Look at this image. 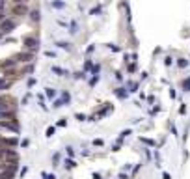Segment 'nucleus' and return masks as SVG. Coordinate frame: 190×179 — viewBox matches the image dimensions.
Masks as SVG:
<instances>
[{
    "label": "nucleus",
    "instance_id": "nucleus-26",
    "mask_svg": "<svg viewBox=\"0 0 190 179\" xmlns=\"http://www.w3.org/2000/svg\"><path fill=\"white\" fill-rule=\"evenodd\" d=\"M129 134H131V131H129V129H127V131H121V134H119V140H118V142H121V140H123L125 136H129Z\"/></svg>",
    "mask_w": 190,
    "mask_h": 179
},
{
    "label": "nucleus",
    "instance_id": "nucleus-11",
    "mask_svg": "<svg viewBox=\"0 0 190 179\" xmlns=\"http://www.w3.org/2000/svg\"><path fill=\"white\" fill-rule=\"evenodd\" d=\"M50 7H54V9H63V7H65V2L54 0V2H50Z\"/></svg>",
    "mask_w": 190,
    "mask_h": 179
},
{
    "label": "nucleus",
    "instance_id": "nucleus-35",
    "mask_svg": "<svg viewBox=\"0 0 190 179\" xmlns=\"http://www.w3.org/2000/svg\"><path fill=\"white\" fill-rule=\"evenodd\" d=\"M75 78H86V75H84V73H80V71H78V73H75Z\"/></svg>",
    "mask_w": 190,
    "mask_h": 179
},
{
    "label": "nucleus",
    "instance_id": "nucleus-41",
    "mask_svg": "<svg viewBox=\"0 0 190 179\" xmlns=\"http://www.w3.org/2000/svg\"><path fill=\"white\" fill-rule=\"evenodd\" d=\"M4 153H6V148H0V159H4Z\"/></svg>",
    "mask_w": 190,
    "mask_h": 179
},
{
    "label": "nucleus",
    "instance_id": "nucleus-19",
    "mask_svg": "<svg viewBox=\"0 0 190 179\" xmlns=\"http://www.w3.org/2000/svg\"><path fill=\"white\" fill-rule=\"evenodd\" d=\"M65 103H63V99H56L54 103H52V108H62Z\"/></svg>",
    "mask_w": 190,
    "mask_h": 179
},
{
    "label": "nucleus",
    "instance_id": "nucleus-30",
    "mask_svg": "<svg viewBox=\"0 0 190 179\" xmlns=\"http://www.w3.org/2000/svg\"><path fill=\"white\" fill-rule=\"evenodd\" d=\"M45 56H47V58H56V52H52V50H47V52H45Z\"/></svg>",
    "mask_w": 190,
    "mask_h": 179
},
{
    "label": "nucleus",
    "instance_id": "nucleus-38",
    "mask_svg": "<svg viewBox=\"0 0 190 179\" xmlns=\"http://www.w3.org/2000/svg\"><path fill=\"white\" fill-rule=\"evenodd\" d=\"M65 151H67V155H69V157H73V148H71V146H67V148H65Z\"/></svg>",
    "mask_w": 190,
    "mask_h": 179
},
{
    "label": "nucleus",
    "instance_id": "nucleus-40",
    "mask_svg": "<svg viewBox=\"0 0 190 179\" xmlns=\"http://www.w3.org/2000/svg\"><path fill=\"white\" fill-rule=\"evenodd\" d=\"M134 69H136V64H131V65H129V71H131V73H132V71H134Z\"/></svg>",
    "mask_w": 190,
    "mask_h": 179
},
{
    "label": "nucleus",
    "instance_id": "nucleus-2",
    "mask_svg": "<svg viewBox=\"0 0 190 179\" xmlns=\"http://www.w3.org/2000/svg\"><path fill=\"white\" fill-rule=\"evenodd\" d=\"M0 110H15L13 101L6 95H0Z\"/></svg>",
    "mask_w": 190,
    "mask_h": 179
},
{
    "label": "nucleus",
    "instance_id": "nucleus-7",
    "mask_svg": "<svg viewBox=\"0 0 190 179\" xmlns=\"http://www.w3.org/2000/svg\"><path fill=\"white\" fill-rule=\"evenodd\" d=\"M4 120H17L15 110H0V121H4Z\"/></svg>",
    "mask_w": 190,
    "mask_h": 179
},
{
    "label": "nucleus",
    "instance_id": "nucleus-39",
    "mask_svg": "<svg viewBox=\"0 0 190 179\" xmlns=\"http://www.w3.org/2000/svg\"><path fill=\"white\" fill-rule=\"evenodd\" d=\"M172 62H174V60H172V58H170V56H168V58H166V60H164V64H166V65H172Z\"/></svg>",
    "mask_w": 190,
    "mask_h": 179
},
{
    "label": "nucleus",
    "instance_id": "nucleus-31",
    "mask_svg": "<svg viewBox=\"0 0 190 179\" xmlns=\"http://www.w3.org/2000/svg\"><path fill=\"white\" fill-rule=\"evenodd\" d=\"M177 64H179V67H187V65H188V62H187V60H183V58H181Z\"/></svg>",
    "mask_w": 190,
    "mask_h": 179
},
{
    "label": "nucleus",
    "instance_id": "nucleus-29",
    "mask_svg": "<svg viewBox=\"0 0 190 179\" xmlns=\"http://www.w3.org/2000/svg\"><path fill=\"white\" fill-rule=\"evenodd\" d=\"M183 88H185L187 92H190V78H187V80L183 82Z\"/></svg>",
    "mask_w": 190,
    "mask_h": 179
},
{
    "label": "nucleus",
    "instance_id": "nucleus-14",
    "mask_svg": "<svg viewBox=\"0 0 190 179\" xmlns=\"http://www.w3.org/2000/svg\"><path fill=\"white\" fill-rule=\"evenodd\" d=\"M58 47H60V49H63V50H69V52L73 50L71 43H65V41H58Z\"/></svg>",
    "mask_w": 190,
    "mask_h": 179
},
{
    "label": "nucleus",
    "instance_id": "nucleus-15",
    "mask_svg": "<svg viewBox=\"0 0 190 179\" xmlns=\"http://www.w3.org/2000/svg\"><path fill=\"white\" fill-rule=\"evenodd\" d=\"M45 95H47L49 99H54V97H56V90H54V88H45Z\"/></svg>",
    "mask_w": 190,
    "mask_h": 179
},
{
    "label": "nucleus",
    "instance_id": "nucleus-23",
    "mask_svg": "<svg viewBox=\"0 0 190 179\" xmlns=\"http://www.w3.org/2000/svg\"><path fill=\"white\" fill-rule=\"evenodd\" d=\"M99 71H101V64H95L91 69V75H99Z\"/></svg>",
    "mask_w": 190,
    "mask_h": 179
},
{
    "label": "nucleus",
    "instance_id": "nucleus-24",
    "mask_svg": "<svg viewBox=\"0 0 190 179\" xmlns=\"http://www.w3.org/2000/svg\"><path fill=\"white\" fill-rule=\"evenodd\" d=\"M106 47H108L110 50H114V52H119V47H118V45H114V43H108Z\"/></svg>",
    "mask_w": 190,
    "mask_h": 179
},
{
    "label": "nucleus",
    "instance_id": "nucleus-20",
    "mask_svg": "<svg viewBox=\"0 0 190 179\" xmlns=\"http://www.w3.org/2000/svg\"><path fill=\"white\" fill-rule=\"evenodd\" d=\"M76 30H78V24H76V21H73L71 26H69V32H71V34H76Z\"/></svg>",
    "mask_w": 190,
    "mask_h": 179
},
{
    "label": "nucleus",
    "instance_id": "nucleus-16",
    "mask_svg": "<svg viewBox=\"0 0 190 179\" xmlns=\"http://www.w3.org/2000/svg\"><path fill=\"white\" fill-rule=\"evenodd\" d=\"M101 11H103V6L99 4V6H95V7L90 9V15H101Z\"/></svg>",
    "mask_w": 190,
    "mask_h": 179
},
{
    "label": "nucleus",
    "instance_id": "nucleus-9",
    "mask_svg": "<svg viewBox=\"0 0 190 179\" xmlns=\"http://www.w3.org/2000/svg\"><path fill=\"white\" fill-rule=\"evenodd\" d=\"M11 86V80H7L6 77H0V90H9Z\"/></svg>",
    "mask_w": 190,
    "mask_h": 179
},
{
    "label": "nucleus",
    "instance_id": "nucleus-34",
    "mask_svg": "<svg viewBox=\"0 0 190 179\" xmlns=\"http://www.w3.org/2000/svg\"><path fill=\"white\" fill-rule=\"evenodd\" d=\"M93 50H95V45H90V47H88V49H86V52H88V54H91V52H93Z\"/></svg>",
    "mask_w": 190,
    "mask_h": 179
},
{
    "label": "nucleus",
    "instance_id": "nucleus-4",
    "mask_svg": "<svg viewBox=\"0 0 190 179\" xmlns=\"http://www.w3.org/2000/svg\"><path fill=\"white\" fill-rule=\"evenodd\" d=\"M15 26H17V22H15L13 19H7V21L4 19V21H2V24H0V30H2L4 34H6V32H11V30H13Z\"/></svg>",
    "mask_w": 190,
    "mask_h": 179
},
{
    "label": "nucleus",
    "instance_id": "nucleus-33",
    "mask_svg": "<svg viewBox=\"0 0 190 179\" xmlns=\"http://www.w3.org/2000/svg\"><path fill=\"white\" fill-rule=\"evenodd\" d=\"M140 140H142L144 144H149V146H155V142H153V140H149V138H140Z\"/></svg>",
    "mask_w": 190,
    "mask_h": 179
},
{
    "label": "nucleus",
    "instance_id": "nucleus-28",
    "mask_svg": "<svg viewBox=\"0 0 190 179\" xmlns=\"http://www.w3.org/2000/svg\"><path fill=\"white\" fill-rule=\"evenodd\" d=\"M41 177L43 179H56V176L54 174H41Z\"/></svg>",
    "mask_w": 190,
    "mask_h": 179
},
{
    "label": "nucleus",
    "instance_id": "nucleus-3",
    "mask_svg": "<svg viewBox=\"0 0 190 179\" xmlns=\"http://www.w3.org/2000/svg\"><path fill=\"white\" fill-rule=\"evenodd\" d=\"M4 161L7 163V164H13V163H17L19 161V155L13 151V149H7L6 148V153H4Z\"/></svg>",
    "mask_w": 190,
    "mask_h": 179
},
{
    "label": "nucleus",
    "instance_id": "nucleus-32",
    "mask_svg": "<svg viewBox=\"0 0 190 179\" xmlns=\"http://www.w3.org/2000/svg\"><path fill=\"white\" fill-rule=\"evenodd\" d=\"M26 84H28V88H34V86H35V78H28Z\"/></svg>",
    "mask_w": 190,
    "mask_h": 179
},
{
    "label": "nucleus",
    "instance_id": "nucleus-44",
    "mask_svg": "<svg viewBox=\"0 0 190 179\" xmlns=\"http://www.w3.org/2000/svg\"><path fill=\"white\" fill-rule=\"evenodd\" d=\"M91 177H93V179H101V176H99V174H93Z\"/></svg>",
    "mask_w": 190,
    "mask_h": 179
},
{
    "label": "nucleus",
    "instance_id": "nucleus-1",
    "mask_svg": "<svg viewBox=\"0 0 190 179\" xmlns=\"http://www.w3.org/2000/svg\"><path fill=\"white\" fill-rule=\"evenodd\" d=\"M22 45H24L28 50H32V52H34V50H37V49H39V39H37V37H34V35H26V37L22 39Z\"/></svg>",
    "mask_w": 190,
    "mask_h": 179
},
{
    "label": "nucleus",
    "instance_id": "nucleus-13",
    "mask_svg": "<svg viewBox=\"0 0 190 179\" xmlns=\"http://www.w3.org/2000/svg\"><path fill=\"white\" fill-rule=\"evenodd\" d=\"M63 166H65L67 170H73V168L76 166V163H75V161H73L71 157H69V159H65V163H63Z\"/></svg>",
    "mask_w": 190,
    "mask_h": 179
},
{
    "label": "nucleus",
    "instance_id": "nucleus-12",
    "mask_svg": "<svg viewBox=\"0 0 190 179\" xmlns=\"http://www.w3.org/2000/svg\"><path fill=\"white\" fill-rule=\"evenodd\" d=\"M2 142H4L6 146H11V148H15V146L19 144V140H17V138H4Z\"/></svg>",
    "mask_w": 190,
    "mask_h": 179
},
{
    "label": "nucleus",
    "instance_id": "nucleus-43",
    "mask_svg": "<svg viewBox=\"0 0 190 179\" xmlns=\"http://www.w3.org/2000/svg\"><path fill=\"white\" fill-rule=\"evenodd\" d=\"M119 179H129V176H125V174L121 172V174H119Z\"/></svg>",
    "mask_w": 190,
    "mask_h": 179
},
{
    "label": "nucleus",
    "instance_id": "nucleus-27",
    "mask_svg": "<svg viewBox=\"0 0 190 179\" xmlns=\"http://www.w3.org/2000/svg\"><path fill=\"white\" fill-rule=\"evenodd\" d=\"M93 146H99V148H101V146H104V142H103L101 138H95V140H93Z\"/></svg>",
    "mask_w": 190,
    "mask_h": 179
},
{
    "label": "nucleus",
    "instance_id": "nucleus-22",
    "mask_svg": "<svg viewBox=\"0 0 190 179\" xmlns=\"http://www.w3.org/2000/svg\"><path fill=\"white\" fill-rule=\"evenodd\" d=\"M93 69V64H91V60H86V64H84V71H91Z\"/></svg>",
    "mask_w": 190,
    "mask_h": 179
},
{
    "label": "nucleus",
    "instance_id": "nucleus-42",
    "mask_svg": "<svg viewBox=\"0 0 190 179\" xmlns=\"http://www.w3.org/2000/svg\"><path fill=\"white\" fill-rule=\"evenodd\" d=\"M162 179H172V177H170V174H168V172H164V174H162Z\"/></svg>",
    "mask_w": 190,
    "mask_h": 179
},
{
    "label": "nucleus",
    "instance_id": "nucleus-18",
    "mask_svg": "<svg viewBox=\"0 0 190 179\" xmlns=\"http://www.w3.org/2000/svg\"><path fill=\"white\" fill-rule=\"evenodd\" d=\"M39 15H41L39 9H34V11L30 13V19H32V21H39Z\"/></svg>",
    "mask_w": 190,
    "mask_h": 179
},
{
    "label": "nucleus",
    "instance_id": "nucleus-25",
    "mask_svg": "<svg viewBox=\"0 0 190 179\" xmlns=\"http://www.w3.org/2000/svg\"><path fill=\"white\" fill-rule=\"evenodd\" d=\"M97 82H99V75H93V77H91V80H90V86H95Z\"/></svg>",
    "mask_w": 190,
    "mask_h": 179
},
{
    "label": "nucleus",
    "instance_id": "nucleus-8",
    "mask_svg": "<svg viewBox=\"0 0 190 179\" xmlns=\"http://www.w3.org/2000/svg\"><path fill=\"white\" fill-rule=\"evenodd\" d=\"M52 73H56L58 77H67V75H69L65 69H62V67H58V65H52Z\"/></svg>",
    "mask_w": 190,
    "mask_h": 179
},
{
    "label": "nucleus",
    "instance_id": "nucleus-6",
    "mask_svg": "<svg viewBox=\"0 0 190 179\" xmlns=\"http://www.w3.org/2000/svg\"><path fill=\"white\" fill-rule=\"evenodd\" d=\"M11 13H13V15H24V13H26V6H24L22 2L15 4V6H13V9H11Z\"/></svg>",
    "mask_w": 190,
    "mask_h": 179
},
{
    "label": "nucleus",
    "instance_id": "nucleus-36",
    "mask_svg": "<svg viewBox=\"0 0 190 179\" xmlns=\"http://www.w3.org/2000/svg\"><path fill=\"white\" fill-rule=\"evenodd\" d=\"M76 120H78V121H86V116H84V114H76Z\"/></svg>",
    "mask_w": 190,
    "mask_h": 179
},
{
    "label": "nucleus",
    "instance_id": "nucleus-45",
    "mask_svg": "<svg viewBox=\"0 0 190 179\" xmlns=\"http://www.w3.org/2000/svg\"><path fill=\"white\" fill-rule=\"evenodd\" d=\"M0 4H6V0H0Z\"/></svg>",
    "mask_w": 190,
    "mask_h": 179
},
{
    "label": "nucleus",
    "instance_id": "nucleus-17",
    "mask_svg": "<svg viewBox=\"0 0 190 179\" xmlns=\"http://www.w3.org/2000/svg\"><path fill=\"white\" fill-rule=\"evenodd\" d=\"M54 133H56V127H54V125H50V127H47L45 136H47V138H50V136H54Z\"/></svg>",
    "mask_w": 190,
    "mask_h": 179
},
{
    "label": "nucleus",
    "instance_id": "nucleus-10",
    "mask_svg": "<svg viewBox=\"0 0 190 179\" xmlns=\"http://www.w3.org/2000/svg\"><path fill=\"white\" fill-rule=\"evenodd\" d=\"M114 93H116V95H118L119 99H125V97L129 95V90H125V88H118V90H116Z\"/></svg>",
    "mask_w": 190,
    "mask_h": 179
},
{
    "label": "nucleus",
    "instance_id": "nucleus-21",
    "mask_svg": "<svg viewBox=\"0 0 190 179\" xmlns=\"http://www.w3.org/2000/svg\"><path fill=\"white\" fill-rule=\"evenodd\" d=\"M62 99H63V103L67 105V103L71 101V93H69V92H63V93H62Z\"/></svg>",
    "mask_w": 190,
    "mask_h": 179
},
{
    "label": "nucleus",
    "instance_id": "nucleus-37",
    "mask_svg": "<svg viewBox=\"0 0 190 179\" xmlns=\"http://www.w3.org/2000/svg\"><path fill=\"white\" fill-rule=\"evenodd\" d=\"M65 125H67V120H60L58 121V127H65Z\"/></svg>",
    "mask_w": 190,
    "mask_h": 179
},
{
    "label": "nucleus",
    "instance_id": "nucleus-5",
    "mask_svg": "<svg viewBox=\"0 0 190 179\" xmlns=\"http://www.w3.org/2000/svg\"><path fill=\"white\" fill-rule=\"evenodd\" d=\"M17 62H22V64H28V62H32L34 60V54L32 52H21V54H17V56H13Z\"/></svg>",
    "mask_w": 190,
    "mask_h": 179
}]
</instances>
